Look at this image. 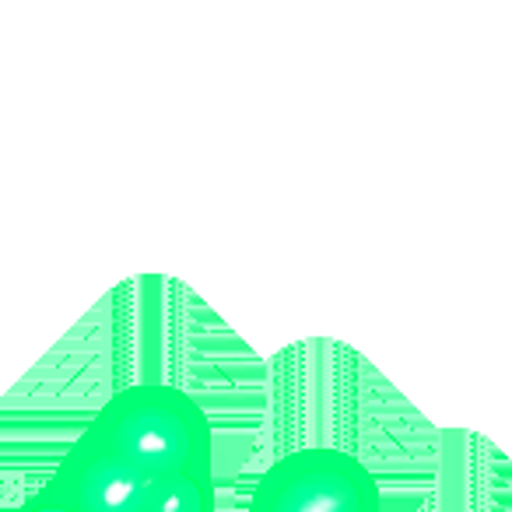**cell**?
Here are the masks:
<instances>
[{
  "label": "cell",
  "instance_id": "1",
  "mask_svg": "<svg viewBox=\"0 0 512 512\" xmlns=\"http://www.w3.org/2000/svg\"><path fill=\"white\" fill-rule=\"evenodd\" d=\"M88 432L148 474L190 470L214 477V432L207 411L169 383H137L99 407Z\"/></svg>",
  "mask_w": 512,
  "mask_h": 512
},
{
  "label": "cell",
  "instance_id": "2",
  "mask_svg": "<svg viewBox=\"0 0 512 512\" xmlns=\"http://www.w3.org/2000/svg\"><path fill=\"white\" fill-rule=\"evenodd\" d=\"M249 512H383V498L379 481L355 453L306 446L264 470Z\"/></svg>",
  "mask_w": 512,
  "mask_h": 512
},
{
  "label": "cell",
  "instance_id": "3",
  "mask_svg": "<svg viewBox=\"0 0 512 512\" xmlns=\"http://www.w3.org/2000/svg\"><path fill=\"white\" fill-rule=\"evenodd\" d=\"M50 481L78 512H148L155 474L123 460L85 428Z\"/></svg>",
  "mask_w": 512,
  "mask_h": 512
},
{
  "label": "cell",
  "instance_id": "4",
  "mask_svg": "<svg viewBox=\"0 0 512 512\" xmlns=\"http://www.w3.org/2000/svg\"><path fill=\"white\" fill-rule=\"evenodd\" d=\"M148 512H214V477L190 470L155 474Z\"/></svg>",
  "mask_w": 512,
  "mask_h": 512
},
{
  "label": "cell",
  "instance_id": "5",
  "mask_svg": "<svg viewBox=\"0 0 512 512\" xmlns=\"http://www.w3.org/2000/svg\"><path fill=\"white\" fill-rule=\"evenodd\" d=\"M18 512H78L71 502H67L64 495L57 491V484L46 481L43 488L36 491V495H29L22 505H18Z\"/></svg>",
  "mask_w": 512,
  "mask_h": 512
}]
</instances>
